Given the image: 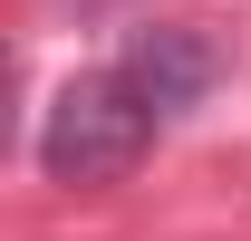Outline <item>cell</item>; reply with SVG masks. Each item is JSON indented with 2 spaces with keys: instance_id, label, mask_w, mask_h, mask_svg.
I'll list each match as a JSON object with an SVG mask.
<instances>
[{
  "instance_id": "obj_1",
  "label": "cell",
  "mask_w": 251,
  "mask_h": 241,
  "mask_svg": "<svg viewBox=\"0 0 251 241\" xmlns=\"http://www.w3.org/2000/svg\"><path fill=\"white\" fill-rule=\"evenodd\" d=\"M155 135H164V106L126 77V58H106V68H87V77H68V87L49 96V116H39V174L116 183V174L145 164Z\"/></svg>"
},
{
  "instance_id": "obj_2",
  "label": "cell",
  "mask_w": 251,
  "mask_h": 241,
  "mask_svg": "<svg viewBox=\"0 0 251 241\" xmlns=\"http://www.w3.org/2000/svg\"><path fill=\"white\" fill-rule=\"evenodd\" d=\"M116 58H126V77L155 96L164 116H184L193 96L222 77V48H213L203 29H184V20H145V29H126V48H116Z\"/></svg>"
}]
</instances>
